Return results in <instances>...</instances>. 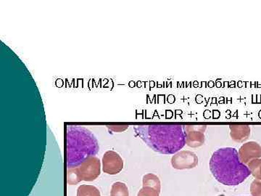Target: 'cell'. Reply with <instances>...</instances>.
Listing matches in <instances>:
<instances>
[{
    "label": "cell",
    "instance_id": "6da1fadb",
    "mask_svg": "<svg viewBox=\"0 0 261 196\" xmlns=\"http://www.w3.org/2000/svg\"><path fill=\"white\" fill-rule=\"evenodd\" d=\"M134 130L146 145L159 154H176L187 144L185 126L183 125H136Z\"/></svg>",
    "mask_w": 261,
    "mask_h": 196
},
{
    "label": "cell",
    "instance_id": "7a4b0ae2",
    "mask_svg": "<svg viewBox=\"0 0 261 196\" xmlns=\"http://www.w3.org/2000/svg\"><path fill=\"white\" fill-rule=\"evenodd\" d=\"M210 169L215 179L228 186L243 183L251 175L250 168L242 162L234 148H221L215 151L210 160Z\"/></svg>",
    "mask_w": 261,
    "mask_h": 196
},
{
    "label": "cell",
    "instance_id": "3957f363",
    "mask_svg": "<svg viewBox=\"0 0 261 196\" xmlns=\"http://www.w3.org/2000/svg\"><path fill=\"white\" fill-rule=\"evenodd\" d=\"M65 142L68 168L78 166L91 156H95L99 149L96 137L84 127H67Z\"/></svg>",
    "mask_w": 261,
    "mask_h": 196
},
{
    "label": "cell",
    "instance_id": "277c9868",
    "mask_svg": "<svg viewBox=\"0 0 261 196\" xmlns=\"http://www.w3.org/2000/svg\"><path fill=\"white\" fill-rule=\"evenodd\" d=\"M100 174V160L97 156H91L78 166L68 168L67 182L69 185H74L82 181H94Z\"/></svg>",
    "mask_w": 261,
    "mask_h": 196
},
{
    "label": "cell",
    "instance_id": "5b68a950",
    "mask_svg": "<svg viewBox=\"0 0 261 196\" xmlns=\"http://www.w3.org/2000/svg\"><path fill=\"white\" fill-rule=\"evenodd\" d=\"M102 170L109 175H116L123 168V160L116 151H108L103 155Z\"/></svg>",
    "mask_w": 261,
    "mask_h": 196
},
{
    "label": "cell",
    "instance_id": "8992f818",
    "mask_svg": "<svg viewBox=\"0 0 261 196\" xmlns=\"http://www.w3.org/2000/svg\"><path fill=\"white\" fill-rule=\"evenodd\" d=\"M239 156L242 162L244 163H249L252 160L260 159L261 157L260 145L254 141L247 142L240 148Z\"/></svg>",
    "mask_w": 261,
    "mask_h": 196
},
{
    "label": "cell",
    "instance_id": "52a82bcc",
    "mask_svg": "<svg viewBox=\"0 0 261 196\" xmlns=\"http://www.w3.org/2000/svg\"><path fill=\"white\" fill-rule=\"evenodd\" d=\"M198 163L197 156L190 151H181L173 156L171 163L173 168H193Z\"/></svg>",
    "mask_w": 261,
    "mask_h": 196
},
{
    "label": "cell",
    "instance_id": "ba28073f",
    "mask_svg": "<svg viewBox=\"0 0 261 196\" xmlns=\"http://www.w3.org/2000/svg\"><path fill=\"white\" fill-rule=\"evenodd\" d=\"M205 126H185L187 144L190 147H197L204 142Z\"/></svg>",
    "mask_w": 261,
    "mask_h": 196
},
{
    "label": "cell",
    "instance_id": "9c48e42d",
    "mask_svg": "<svg viewBox=\"0 0 261 196\" xmlns=\"http://www.w3.org/2000/svg\"><path fill=\"white\" fill-rule=\"evenodd\" d=\"M231 137L236 142H241L246 140L250 135V127L247 125H231Z\"/></svg>",
    "mask_w": 261,
    "mask_h": 196
},
{
    "label": "cell",
    "instance_id": "30bf717a",
    "mask_svg": "<svg viewBox=\"0 0 261 196\" xmlns=\"http://www.w3.org/2000/svg\"><path fill=\"white\" fill-rule=\"evenodd\" d=\"M77 196H101L99 189L94 185H82L77 190Z\"/></svg>",
    "mask_w": 261,
    "mask_h": 196
},
{
    "label": "cell",
    "instance_id": "8fae6325",
    "mask_svg": "<svg viewBox=\"0 0 261 196\" xmlns=\"http://www.w3.org/2000/svg\"><path fill=\"white\" fill-rule=\"evenodd\" d=\"M143 187H152L161 192V182L153 174H147L143 177Z\"/></svg>",
    "mask_w": 261,
    "mask_h": 196
},
{
    "label": "cell",
    "instance_id": "7c38bea8",
    "mask_svg": "<svg viewBox=\"0 0 261 196\" xmlns=\"http://www.w3.org/2000/svg\"><path fill=\"white\" fill-rule=\"evenodd\" d=\"M128 189L126 184L121 182L113 183L111 187V196H128Z\"/></svg>",
    "mask_w": 261,
    "mask_h": 196
},
{
    "label": "cell",
    "instance_id": "4fadbf2b",
    "mask_svg": "<svg viewBox=\"0 0 261 196\" xmlns=\"http://www.w3.org/2000/svg\"><path fill=\"white\" fill-rule=\"evenodd\" d=\"M247 166L250 168L253 176L261 181V159L252 160V161L248 163V166Z\"/></svg>",
    "mask_w": 261,
    "mask_h": 196
},
{
    "label": "cell",
    "instance_id": "5bb4252c",
    "mask_svg": "<svg viewBox=\"0 0 261 196\" xmlns=\"http://www.w3.org/2000/svg\"><path fill=\"white\" fill-rule=\"evenodd\" d=\"M160 192L152 187H143L138 192L137 196H159Z\"/></svg>",
    "mask_w": 261,
    "mask_h": 196
},
{
    "label": "cell",
    "instance_id": "9a60e30c",
    "mask_svg": "<svg viewBox=\"0 0 261 196\" xmlns=\"http://www.w3.org/2000/svg\"><path fill=\"white\" fill-rule=\"evenodd\" d=\"M251 193L253 196H261V182L255 180L252 182L251 187Z\"/></svg>",
    "mask_w": 261,
    "mask_h": 196
},
{
    "label": "cell",
    "instance_id": "2e32d148",
    "mask_svg": "<svg viewBox=\"0 0 261 196\" xmlns=\"http://www.w3.org/2000/svg\"><path fill=\"white\" fill-rule=\"evenodd\" d=\"M128 126H108V128L114 132H123L128 128Z\"/></svg>",
    "mask_w": 261,
    "mask_h": 196
}]
</instances>
